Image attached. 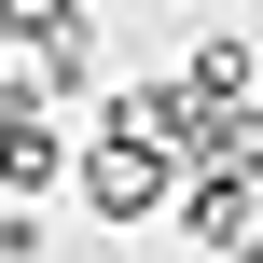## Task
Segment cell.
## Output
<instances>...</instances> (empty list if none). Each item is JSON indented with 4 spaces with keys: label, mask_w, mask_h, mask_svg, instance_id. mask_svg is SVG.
<instances>
[{
    "label": "cell",
    "mask_w": 263,
    "mask_h": 263,
    "mask_svg": "<svg viewBox=\"0 0 263 263\" xmlns=\"http://www.w3.org/2000/svg\"><path fill=\"white\" fill-rule=\"evenodd\" d=\"M166 166H180V153H153V139H97V153H83V194H97V222H139V208H166Z\"/></svg>",
    "instance_id": "cell-1"
},
{
    "label": "cell",
    "mask_w": 263,
    "mask_h": 263,
    "mask_svg": "<svg viewBox=\"0 0 263 263\" xmlns=\"http://www.w3.org/2000/svg\"><path fill=\"white\" fill-rule=\"evenodd\" d=\"M180 222H194L208 250H236V263H250V236H263V208H250V180H236V166H222V180H194V194H180Z\"/></svg>",
    "instance_id": "cell-2"
},
{
    "label": "cell",
    "mask_w": 263,
    "mask_h": 263,
    "mask_svg": "<svg viewBox=\"0 0 263 263\" xmlns=\"http://www.w3.org/2000/svg\"><path fill=\"white\" fill-rule=\"evenodd\" d=\"M55 166H69V139H55L42 111H0V194H42Z\"/></svg>",
    "instance_id": "cell-3"
},
{
    "label": "cell",
    "mask_w": 263,
    "mask_h": 263,
    "mask_svg": "<svg viewBox=\"0 0 263 263\" xmlns=\"http://www.w3.org/2000/svg\"><path fill=\"white\" fill-rule=\"evenodd\" d=\"M0 42H14V28H0Z\"/></svg>",
    "instance_id": "cell-4"
}]
</instances>
